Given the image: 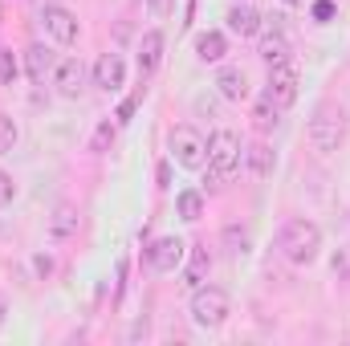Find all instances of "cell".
<instances>
[{
	"mask_svg": "<svg viewBox=\"0 0 350 346\" xmlns=\"http://www.w3.org/2000/svg\"><path fill=\"white\" fill-rule=\"evenodd\" d=\"M277 245H281V253H285L289 265H314L318 253H322V228L314 220H289L281 228Z\"/></svg>",
	"mask_w": 350,
	"mask_h": 346,
	"instance_id": "1",
	"label": "cell"
},
{
	"mask_svg": "<svg viewBox=\"0 0 350 346\" xmlns=\"http://www.w3.org/2000/svg\"><path fill=\"white\" fill-rule=\"evenodd\" d=\"M241 159H245V147L232 131H216L208 139V187H220L224 179L241 172Z\"/></svg>",
	"mask_w": 350,
	"mask_h": 346,
	"instance_id": "2",
	"label": "cell"
},
{
	"mask_svg": "<svg viewBox=\"0 0 350 346\" xmlns=\"http://www.w3.org/2000/svg\"><path fill=\"white\" fill-rule=\"evenodd\" d=\"M187 314L200 330H220L232 314V297L220 289V285H200L191 289V302H187Z\"/></svg>",
	"mask_w": 350,
	"mask_h": 346,
	"instance_id": "3",
	"label": "cell"
},
{
	"mask_svg": "<svg viewBox=\"0 0 350 346\" xmlns=\"http://www.w3.org/2000/svg\"><path fill=\"white\" fill-rule=\"evenodd\" d=\"M310 147L314 151H322V155H330V151H338L342 147V139H347V118H342V110H330V106H322L314 118H310Z\"/></svg>",
	"mask_w": 350,
	"mask_h": 346,
	"instance_id": "4",
	"label": "cell"
},
{
	"mask_svg": "<svg viewBox=\"0 0 350 346\" xmlns=\"http://www.w3.org/2000/svg\"><path fill=\"white\" fill-rule=\"evenodd\" d=\"M167 147H172V159L179 168H187V172H200L208 163V139L196 127H175Z\"/></svg>",
	"mask_w": 350,
	"mask_h": 346,
	"instance_id": "5",
	"label": "cell"
},
{
	"mask_svg": "<svg viewBox=\"0 0 350 346\" xmlns=\"http://www.w3.org/2000/svg\"><path fill=\"white\" fill-rule=\"evenodd\" d=\"M41 25H45V33L57 41V45H74L78 41V16L66 8V4H45L41 8Z\"/></svg>",
	"mask_w": 350,
	"mask_h": 346,
	"instance_id": "6",
	"label": "cell"
},
{
	"mask_svg": "<svg viewBox=\"0 0 350 346\" xmlns=\"http://www.w3.org/2000/svg\"><path fill=\"white\" fill-rule=\"evenodd\" d=\"M297 86H301V78H297V70L285 62V66H273V70H269V86H265V94H269L281 110H289V106L297 102Z\"/></svg>",
	"mask_w": 350,
	"mask_h": 346,
	"instance_id": "7",
	"label": "cell"
},
{
	"mask_svg": "<svg viewBox=\"0 0 350 346\" xmlns=\"http://www.w3.org/2000/svg\"><path fill=\"white\" fill-rule=\"evenodd\" d=\"M183 253H187L183 237H159V241L147 249V265H151L155 273H175V269L183 265Z\"/></svg>",
	"mask_w": 350,
	"mask_h": 346,
	"instance_id": "8",
	"label": "cell"
},
{
	"mask_svg": "<svg viewBox=\"0 0 350 346\" xmlns=\"http://www.w3.org/2000/svg\"><path fill=\"white\" fill-rule=\"evenodd\" d=\"M126 82V62H122V53H102L98 62H94V86L106 90V94H114V90H122Z\"/></svg>",
	"mask_w": 350,
	"mask_h": 346,
	"instance_id": "9",
	"label": "cell"
},
{
	"mask_svg": "<svg viewBox=\"0 0 350 346\" xmlns=\"http://www.w3.org/2000/svg\"><path fill=\"white\" fill-rule=\"evenodd\" d=\"M53 86H57L62 98H78V94L86 90V66H82L78 57L57 62V70H53Z\"/></svg>",
	"mask_w": 350,
	"mask_h": 346,
	"instance_id": "10",
	"label": "cell"
},
{
	"mask_svg": "<svg viewBox=\"0 0 350 346\" xmlns=\"http://www.w3.org/2000/svg\"><path fill=\"white\" fill-rule=\"evenodd\" d=\"M53 70H57L53 49H45V45H29L25 49V74H29L33 86H45V78H53Z\"/></svg>",
	"mask_w": 350,
	"mask_h": 346,
	"instance_id": "11",
	"label": "cell"
},
{
	"mask_svg": "<svg viewBox=\"0 0 350 346\" xmlns=\"http://www.w3.org/2000/svg\"><path fill=\"white\" fill-rule=\"evenodd\" d=\"M212 86L220 90V98H228V102H245L249 98V74L241 66H220Z\"/></svg>",
	"mask_w": 350,
	"mask_h": 346,
	"instance_id": "12",
	"label": "cell"
},
{
	"mask_svg": "<svg viewBox=\"0 0 350 346\" xmlns=\"http://www.w3.org/2000/svg\"><path fill=\"white\" fill-rule=\"evenodd\" d=\"M224 21H228V33H237V37H257L261 33V12L249 0H237Z\"/></svg>",
	"mask_w": 350,
	"mask_h": 346,
	"instance_id": "13",
	"label": "cell"
},
{
	"mask_svg": "<svg viewBox=\"0 0 350 346\" xmlns=\"http://www.w3.org/2000/svg\"><path fill=\"white\" fill-rule=\"evenodd\" d=\"M163 45H167V41H163L159 29H147V33H143V41H139V74H143V78H151V74L163 66Z\"/></svg>",
	"mask_w": 350,
	"mask_h": 346,
	"instance_id": "14",
	"label": "cell"
},
{
	"mask_svg": "<svg viewBox=\"0 0 350 346\" xmlns=\"http://www.w3.org/2000/svg\"><path fill=\"white\" fill-rule=\"evenodd\" d=\"M257 57H261L269 70H273V66H285V62L293 57V45H289V37H285L281 29H273V33H265V37H261Z\"/></svg>",
	"mask_w": 350,
	"mask_h": 346,
	"instance_id": "15",
	"label": "cell"
},
{
	"mask_svg": "<svg viewBox=\"0 0 350 346\" xmlns=\"http://www.w3.org/2000/svg\"><path fill=\"white\" fill-rule=\"evenodd\" d=\"M224 53H228V37H224L220 29H204V33L196 37V57H200L204 66L224 62Z\"/></svg>",
	"mask_w": 350,
	"mask_h": 346,
	"instance_id": "16",
	"label": "cell"
},
{
	"mask_svg": "<svg viewBox=\"0 0 350 346\" xmlns=\"http://www.w3.org/2000/svg\"><path fill=\"white\" fill-rule=\"evenodd\" d=\"M78 224H82L78 208L74 204H57L53 216H49V237L53 241H70V237H78Z\"/></svg>",
	"mask_w": 350,
	"mask_h": 346,
	"instance_id": "17",
	"label": "cell"
},
{
	"mask_svg": "<svg viewBox=\"0 0 350 346\" xmlns=\"http://www.w3.org/2000/svg\"><path fill=\"white\" fill-rule=\"evenodd\" d=\"M175 212L191 224V220H200L204 216V191H196V187H187V191H179L175 196Z\"/></svg>",
	"mask_w": 350,
	"mask_h": 346,
	"instance_id": "18",
	"label": "cell"
},
{
	"mask_svg": "<svg viewBox=\"0 0 350 346\" xmlns=\"http://www.w3.org/2000/svg\"><path fill=\"white\" fill-rule=\"evenodd\" d=\"M245 159H249V172L265 179V175H273V151H269V143H253V147H245Z\"/></svg>",
	"mask_w": 350,
	"mask_h": 346,
	"instance_id": "19",
	"label": "cell"
},
{
	"mask_svg": "<svg viewBox=\"0 0 350 346\" xmlns=\"http://www.w3.org/2000/svg\"><path fill=\"white\" fill-rule=\"evenodd\" d=\"M253 122H257L261 131H273V127L281 122V106H277L269 94H261V98H257V106H253Z\"/></svg>",
	"mask_w": 350,
	"mask_h": 346,
	"instance_id": "20",
	"label": "cell"
},
{
	"mask_svg": "<svg viewBox=\"0 0 350 346\" xmlns=\"http://www.w3.org/2000/svg\"><path fill=\"white\" fill-rule=\"evenodd\" d=\"M208 269H212V261H208V253L200 249V253L191 257V269H187L183 285H187V289H200V285H204V273H208Z\"/></svg>",
	"mask_w": 350,
	"mask_h": 346,
	"instance_id": "21",
	"label": "cell"
},
{
	"mask_svg": "<svg viewBox=\"0 0 350 346\" xmlns=\"http://www.w3.org/2000/svg\"><path fill=\"white\" fill-rule=\"evenodd\" d=\"M224 249H228L232 257L249 253V232H245L241 224H228V228H224Z\"/></svg>",
	"mask_w": 350,
	"mask_h": 346,
	"instance_id": "22",
	"label": "cell"
},
{
	"mask_svg": "<svg viewBox=\"0 0 350 346\" xmlns=\"http://www.w3.org/2000/svg\"><path fill=\"white\" fill-rule=\"evenodd\" d=\"M114 135H118V131H114V122H110V118H106V122H98V131H94V139H90V151H98V155H102V151H110V147H114Z\"/></svg>",
	"mask_w": 350,
	"mask_h": 346,
	"instance_id": "23",
	"label": "cell"
},
{
	"mask_svg": "<svg viewBox=\"0 0 350 346\" xmlns=\"http://www.w3.org/2000/svg\"><path fill=\"white\" fill-rule=\"evenodd\" d=\"M16 147V122L8 114H0V155H8Z\"/></svg>",
	"mask_w": 350,
	"mask_h": 346,
	"instance_id": "24",
	"label": "cell"
},
{
	"mask_svg": "<svg viewBox=\"0 0 350 346\" xmlns=\"http://www.w3.org/2000/svg\"><path fill=\"white\" fill-rule=\"evenodd\" d=\"M0 82L4 86L16 82V57H12V49H0Z\"/></svg>",
	"mask_w": 350,
	"mask_h": 346,
	"instance_id": "25",
	"label": "cell"
},
{
	"mask_svg": "<svg viewBox=\"0 0 350 346\" xmlns=\"http://www.w3.org/2000/svg\"><path fill=\"white\" fill-rule=\"evenodd\" d=\"M12 196H16V183H12V175L0 172V208H4V204H12Z\"/></svg>",
	"mask_w": 350,
	"mask_h": 346,
	"instance_id": "26",
	"label": "cell"
},
{
	"mask_svg": "<svg viewBox=\"0 0 350 346\" xmlns=\"http://www.w3.org/2000/svg\"><path fill=\"white\" fill-rule=\"evenodd\" d=\"M314 16H318V21L326 25V21L334 16V4H330V0H318V4H314Z\"/></svg>",
	"mask_w": 350,
	"mask_h": 346,
	"instance_id": "27",
	"label": "cell"
},
{
	"mask_svg": "<svg viewBox=\"0 0 350 346\" xmlns=\"http://www.w3.org/2000/svg\"><path fill=\"white\" fill-rule=\"evenodd\" d=\"M33 269H37L41 277H49V273H53V261L49 257H33Z\"/></svg>",
	"mask_w": 350,
	"mask_h": 346,
	"instance_id": "28",
	"label": "cell"
},
{
	"mask_svg": "<svg viewBox=\"0 0 350 346\" xmlns=\"http://www.w3.org/2000/svg\"><path fill=\"white\" fill-rule=\"evenodd\" d=\"M151 12H155V16H167V12H172V0H151Z\"/></svg>",
	"mask_w": 350,
	"mask_h": 346,
	"instance_id": "29",
	"label": "cell"
},
{
	"mask_svg": "<svg viewBox=\"0 0 350 346\" xmlns=\"http://www.w3.org/2000/svg\"><path fill=\"white\" fill-rule=\"evenodd\" d=\"M281 4H289V8H297V4H306V0H281Z\"/></svg>",
	"mask_w": 350,
	"mask_h": 346,
	"instance_id": "30",
	"label": "cell"
}]
</instances>
